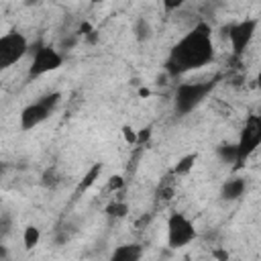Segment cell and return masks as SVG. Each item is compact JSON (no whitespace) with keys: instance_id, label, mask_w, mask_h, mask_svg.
Instances as JSON below:
<instances>
[{"instance_id":"6da1fadb","label":"cell","mask_w":261,"mask_h":261,"mask_svg":"<svg viewBox=\"0 0 261 261\" xmlns=\"http://www.w3.org/2000/svg\"><path fill=\"white\" fill-rule=\"evenodd\" d=\"M214 61V41L212 29L206 22L194 24L179 41L169 49L165 59V69L169 75L179 77L204 69Z\"/></svg>"},{"instance_id":"7a4b0ae2","label":"cell","mask_w":261,"mask_h":261,"mask_svg":"<svg viewBox=\"0 0 261 261\" xmlns=\"http://www.w3.org/2000/svg\"><path fill=\"white\" fill-rule=\"evenodd\" d=\"M214 82L212 80H186L177 84L173 94V106L177 114H190L196 110L212 92Z\"/></svg>"},{"instance_id":"3957f363","label":"cell","mask_w":261,"mask_h":261,"mask_svg":"<svg viewBox=\"0 0 261 261\" xmlns=\"http://www.w3.org/2000/svg\"><path fill=\"white\" fill-rule=\"evenodd\" d=\"M198 237L196 224L184 214V212H171L167 216L165 222V239H167V247L171 251H179L184 247H188L190 243H194Z\"/></svg>"},{"instance_id":"277c9868","label":"cell","mask_w":261,"mask_h":261,"mask_svg":"<svg viewBox=\"0 0 261 261\" xmlns=\"http://www.w3.org/2000/svg\"><path fill=\"white\" fill-rule=\"evenodd\" d=\"M29 53V41L18 31H6L0 35V73L16 65Z\"/></svg>"},{"instance_id":"5b68a950","label":"cell","mask_w":261,"mask_h":261,"mask_svg":"<svg viewBox=\"0 0 261 261\" xmlns=\"http://www.w3.org/2000/svg\"><path fill=\"white\" fill-rule=\"evenodd\" d=\"M63 65V53L53 45H37L33 49L31 65H29V77H41L47 73L57 71Z\"/></svg>"},{"instance_id":"8992f818","label":"cell","mask_w":261,"mask_h":261,"mask_svg":"<svg viewBox=\"0 0 261 261\" xmlns=\"http://www.w3.org/2000/svg\"><path fill=\"white\" fill-rule=\"evenodd\" d=\"M259 143H261V116L249 114L241 135H239V141L234 143V149H237V161L234 163H245L257 151Z\"/></svg>"},{"instance_id":"52a82bcc","label":"cell","mask_w":261,"mask_h":261,"mask_svg":"<svg viewBox=\"0 0 261 261\" xmlns=\"http://www.w3.org/2000/svg\"><path fill=\"white\" fill-rule=\"evenodd\" d=\"M257 24H259L257 18H245V20H239V22L228 24L226 37H228L230 49H232V53L237 57H241L245 53V49L249 47V43L253 41L255 31H257Z\"/></svg>"},{"instance_id":"ba28073f","label":"cell","mask_w":261,"mask_h":261,"mask_svg":"<svg viewBox=\"0 0 261 261\" xmlns=\"http://www.w3.org/2000/svg\"><path fill=\"white\" fill-rule=\"evenodd\" d=\"M51 112H53V110L47 108V106L43 104V100H37V102H33V104H27V106L20 110V128H22V130H33V128H37L39 124H43V122L49 118Z\"/></svg>"},{"instance_id":"9c48e42d","label":"cell","mask_w":261,"mask_h":261,"mask_svg":"<svg viewBox=\"0 0 261 261\" xmlns=\"http://www.w3.org/2000/svg\"><path fill=\"white\" fill-rule=\"evenodd\" d=\"M143 247L139 243H122L112 249L108 261H141L143 259Z\"/></svg>"},{"instance_id":"30bf717a","label":"cell","mask_w":261,"mask_h":261,"mask_svg":"<svg viewBox=\"0 0 261 261\" xmlns=\"http://www.w3.org/2000/svg\"><path fill=\"white\" fill-rule=\"evenodd\" d=\"M247 192V179L241 177V175H234V177H228L222 188H220V198L226 200V202H234L239 200L241 196H245Z\"/></svg>"},{"instance_id":"8fae6325","label":"cell","mask_w":261,"mask_h":261,"mask_svg":"<svg viewBox=\"0 0 261 261\" xmlns=\"http://www.w3.org/2000/svg\"><path fill=\"white\" fill-rule=\"evenodd\" d=\"M196 161H198V153H188V155H181V157L175 161L173 169H171L173 177H184V175H188V173L194 169Z\"/></svg>"},{"instance_id":"7c38bea8","label":"cell","mask_w":261,"mask_h":261,"mask_svg":"<svg viewBox=\"0 0 261 261\" xmlns=\"http://www.w3.org/2000/svg\"><path fill=\"white\" fill-rule=\"evenodd\" d=\"M39 243H41V230H39V226H35V224L24 226V230H22V245H24V249L31 251Z\"/></svg>"},{"instance_id":"4fadbf2b","label":"cell","mask_w":261,"mask_h":261,"mask_svg":"<svg viewBox=\"0 0 261 261\" xmlns=\"http://www.w3.org/2000/svg\"><path fill=\"white\" fill-rule=\"evenodd\" d=\"M110 218H124L130 210H128V204L124 202V200H112L108 206H106V210H104Z\"/></svg>"},{"instance_id":"5bb4252c","label":"cell","mask_w":261,"mask_h":261,"mask_svg":"<svg viewBox=\"0 0 261 261\" xmlns=\"http://www.w3.org/2000/svg\"><path fill=\"white\" fill-rule=\"evenodd\" d=\"M100 173H102V163H94V165L88 169V173L84 175V179H82V184H80V190L84 192V190L92 188V186L96 184V179L100 177Z\"/></svg>"},{"instance_id":"9a60e30c","label":"cell","mask_w":261,"mask_h":261,"mask_svg":"<svg viewBox=\"0 0 261 261\" xmlns=\"http://www.w3.org/2000/svg\"><path fill=\"white\" fill-rule=\"evenodd\" d=\"M218 153H220V157H222L226 163H232V161H237V149H234V145H228V147H220V149H218Z\"/></svg>"},{"instance_id":"2e32d148","label":"cell","mask_w":261,"mask_h":261,"mask_svg":"<svg viewBox=\"0 0 261 261\" xmlns=\"http://www.w3.org/2000/svg\"><path fill=\"white\" fill-rule=\"evenodd\" d=\"M122 139H124L126 145H137V130H135L133 126L124 124V126H122Z\"/></svg>"},{"instance_id":"e0dca14e","label":"cell","mask_w":261,"mask_h":261,"mask_svg":"<svg viewBox=\"0 0 261 261\" xmlns=\"http://www.w3.org/2000/svg\"><path fill=\"white\" fill-rule=\"evenodd\" d=\"M151 35V27H149V22L145 20V18H141L139 22H137V37L139 39H145V37H149Z\"/></svg>"},{"instance_id":"ac0fdd59","label":"cell","mask_w":261,"mask_h":261,"mask_svg":"<svg viewBox=\"0 0 261 261\" xmlns=\"http://www.w3.org/2000/svg\"><path fill=\"white\" fill-rule=\"evenodd\" d=\"M149 137H151V128H141V130H137V145H143L145 141H149Z\"/></svg>"},{"instance_id":"d6986e66","label":"cell","mask_w":261,"mask_h":261,"mask_svg":"<svg viewBox=\"0 0 261 261\" xmlns=\"http://www.w3.org/2000/svg\"><path fill=\"white\" fill-rule=\"evenodd\" d=\"M122 186H124V181H122L120 175H112L110 181H108V190H120Z\"/></svg>"},{"instance_id":"ffe728a7","label":"cell","mask_w":261,"mask_h":261,"mask_svg":"<svg viewBox=\"0 0 261 261\" xmlns=\"http://www.w3.org/2000/svg\"><path fill=\"white\" fill-rule=\"evenodd\" d=\"M6 255H8L6 247H4V245H0V259H6Z\"/></svg>"},{"instance_id":"44dd1931","label":"cell","mask_w":261,"mask_h":261,"mask_svg":"<svg viewBox=\"0 0 261 261\" xmlns=\"http://www.w3.org/2000/svg\"><path fill=\"white\" fill-rule=\"evenodd\" d=\"M165 6H167V8H177V6H181V2H167Z\"/></svg>"},{"instance_id":"7402d4cb","label":"cell","mask_w":261,"mask_h":261,"mask_svg":"<svg viewBox=\"0 0 261 261\" xmlns=\"http://www.w3.org/2000/svg\"><path fill=\"white\" fill-rule=\"evenodd\" d=\"M181 261H192V257H184V259H181Z\"/></svg>"}]
</instances>
